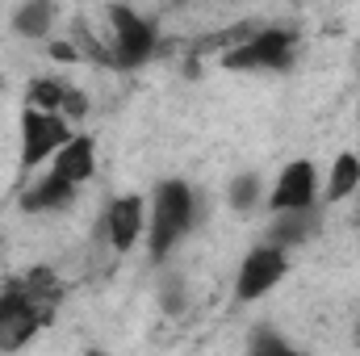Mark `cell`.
Wrapping results in <instances>:
<instances>
[{"mask_svg":"<svg viewBox=\"0 0 360 356\" xmlns=\"http://www.w3.org/2000/svg\"><path fill=\"white\" fill-rule=\"evenodd\" d=\"M314 201H319V172H314V164L310 160H289L269 193V210L272 214L314 210Z\"/></svg>","mask_w":360,"mask_h":356,"instance_id":"obj_7","label":"cell"},{"mask_svg":"<svg viewBox=\"0 0 360 356\" xmlns=\"http://www.w3.org/2000/svg\"><path fill=\"white\" fill-rule=\"evenodd\" d=\"M105 239H109V248L113 252H130L134 243H139V235H143V197L139 193H126V197H113L109 205H105Z\"/></svg>","mask_w":360,"mask_h":356,"instance_id":"obj_8","label":"cell"},{"mask_svg":"<svg viewBox=\"0 0 360 356\" xmlns=\"http://www.w3.org/2000/svg\"><path fill=\"white\" fill-rule=\"evenodd\" d=\"M285 272H289V256H285V248H276V243H260V248H252V252L243 256V265H239V276H235V293H239V302H256V298H264Z\"/></svg>","mask_w":360,"mask_h":356,"instance_id":"obj_6","label":"cell"},{"mask_svg":"<svg viewBox=\"0 0 360 356\" xmlns=\"http://www.w3.org/2000/svg\"><path fill=\"white\" fill-rule=\"evenodd\" d=\"M193 227V189L184 180H160L151 197V222H147V248L151 260H164Z\"/></svg>","mask_w":360,"mask_h":356,"instance_id":"obj_1","label":"cell"},{"mask_svg":"<svg viewBox=\"0 0 360 356\" xmlns=\"http://www.w3.org/2000/svg\"><path fill=\"white\" fill-rule=\"evenodd\" d=\"M68 139H72V130H68V117L63 113H51V109L30 105L21 113V168L46 164Z\"/></svg>","mask_w":360,"mask_h":356,"instance_id":"obj_5","label":"cell"},{"mask_svg":"<svg viewBox=\"0 0 360 356\" xmlns=\"http://www.w3.org/2000/svg\"><path fill=\"white\" fill-rule=\"evenodd\" d=\"M360 189V155L352 151H344V155H335V164H331V177H327V201H344V197H352Z\"/></svg>","mask_w":360,"mask_h":356,"instance_id":"obj_12","label":"cell"},{"mask_svg":"<svg viewBox=\"0 0 360 356\" xmlns=\"http://www.w3.org/2000/svg\"><path fill=\"white\" fill-rule=\"evenodd\" d=\"M51 323V310L38 306L17 281L0 289V352H13V348H25L38 327Z\"/></svg>","mask_w":360,"mask_h":356,"instance_id":"obj_3","label":"cell"},{"mask_svg":"<svg viewBox=\"0 0 360 356\" xmlns=\"http://www.w3.org/2000/svg\"><path fill=\"white\" fill-rule=\"evenodd\" d=\"M59 113H63L68 122H80V117L89 113V96H84L80 89H72V84H68V92H63V105H59Z\"/></svg>","mask_w":360,"mask_h":356,"instance_id":"obj_16","label":"cell"},{"mask_svg":"<svg viewBox=\"0 0 360 356\" xmlns=\"http://www.w3.org/2000/svg\"><path fill=\"white\" fill-rule=\"evenodd\" d=\"M72 197H76V184L72 180H63L59 172H46L42 180H34L21 193V210L25 214H55V210L72 205Z\"/></svg>","mask_w":360,"mask_h":356,"instance_id":"obj_10","label":"cell"},{"mask_svg":"<svg viewBox=\"0 0 360 356\" xmlns=\"http://www.w3.org/2000/svg\"><path fill=\"white\" fill-rule=\"evenodd\" d=\"M109 30H113V68H139L155 55V25L147 17H139L134 8L126 4H113L109 8Z\"/></svg>","mask_w":360,"mask_h":356,"instance_id":"obj_4","label":"cell"},{"mask_svg":"<svg viewBox=\"0 0 360 356\" xmlns=\"http://www.w3.org/2000/svg\"><path fill=\"white\" fill-rule=\"evenodd\" d=\"M252 352H289V344L281 336H256L252 340Z\"/></svg>","mask_w":360,"mask_h":356,"instance_id":"obj_17","label":"cell"},{"mask_svg":"<svg viewBox=\"0 0 360 356\" xmlns=\"http://www.w3.org/2000/svg\"><path fill=\"white\" fill-rule=\"evenodd\" d=\"M289 63H293L289 30H256L222 55V68H231V72H285Z\"/></svg>","mask_w":360,"mask_h":356,"instance_id":"obj_2","label":"cell"},{"mask_svg":"<svg viewBox=\"0 0 360 356\" xmlns=\"http://www.w3.org/2000/svg\"><path fill=\"white\" fill-rule=\"evenodd\" d=\"M51 172H59L63 180H72L76 189L96 172V143L89 134H72L55 155H51Z\"/></svg>","mask_w":360,"mask_h":356,"instance_id":"obj_9","label":"cell"},{"mask_svg":"<svg viewBox=\"0 0 360 356\" xmlns=\"http://www.w3.org/2000/svg\"><path fill=\"white\" fill-rule=\"evenodd\" d=\"M256 197H260V177H235L231 180V205L235 210H252L256 205Z\"/></svg>","mask_w":360,"mask_h":356,"instance_id":"obj_15","label":"cell"},{"mask_svg":"<svg viewBox=\"0 0 360 356\" xmlns=\"http://www.w3.org/2000/svg\"><path fill=\"white\" fill-rule=\"evenodd\" d=\"M51 59H55V63H76L80 55H76L72 42H51Z\"/></svg>","mask_w":360,"mask_h":356,"instance_id":"obj_18","label":"cell"},{"mask_svg":"<svg viewBox=\"0 0 360 356\" xmlns=\"http://www.w3.org/2000/svg\"><path fill=\"white\" fill-rule=\"evenodd\" d=\"M310 231H314V222H310V210H285V214H276V227H272L269 243L276 248H293V243H302V239H310Z\"/></svg>","mask_w":360,"mask_h":356,"instance_id":"obj_13","label":"cell"},{"mask_svg":"<svg viewBox=\"0 0 360 356\" xmlns=\"http://www.w3.org/2000/svg\"><path fill=\"white\" fill-rule=\"evenodd\" d=\"M63 92H68V84H63V80H30V105L59 113V105H63Z\"/></svg>","mask_w":360,"mask_h":356,"instance_id":"obj_14","label":"cell"},{"mask_svg":"<svg viewBox=\"0 0 360 356\" xmlns=\"http://www.w3.org/2000/svg\"><path fill=\"white\" fill-rule=\"evenodd\" d=\"M51 25H55V0H25L13 13V30L21 38H46Z\"/></svg>","mask_w":360,"mask_h":356,"instance_id":"obj_11","label":"cell"},{"mask_svg":"<svg viewBox=\"0 0 360 356\" xmlns=\"http://www.w3.org/2000/svg\"><path fill=\"white\" fill-rule=\"evenodd\" d=\"M0 89H4V80H0Z\"/></svg>","mask_w":360,"mask_h":356,"instance_id":"obj_19","label":"cell"}]
</instances>
